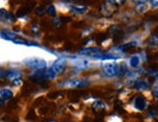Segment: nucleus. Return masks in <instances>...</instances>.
<instances>
[{"label":"nucleus","mask_w":158,"mask_h":122,"mask_svg":"<svg viewBox=\"0 0 158 122\" xmlns=\"http://www.w3.org/2000/svg\"><path fill=\"white\" fill-rule=\"evenodd\" d=\"M0 96L4 100H9L13 97V92L10 89H7V88H3V89L0 90Z\"/></svg>","instance_id":"nucleus-8"},{"label":"nucleus","mask_w":158,"mask_h":122,"mask_svg":"<svg viewBox=\"0 0 158 122\" xmlns=\"http://www.w3.org/2000/svg\"><path fill=\"white\" fill-rule=\"evenodd\" d=\"M146 106H147V103H146V100L142 96H138L135 100V108L137 110L139 111H143L146 108Z\"/></svg>","instance_id":"nucleus-6"},{"label":"nucleus","mask_w":158,"mask_h":122,"mask_svg":"<svg viewBox=\"0 0 158 122\" xmlns=\"http://www.w3.org/2000/svg\"><path fill=\"white\" fill-rule=\"evenodd\" d=\"M92 108L96 111H100V110H104L105 108V105L102 103V102H95V103L92 105Z\"/></svg>","instance_id":"nucleus-13"},{"label":"nucleus","mask_w":158,"mask_h":122,"mask_svg":"<svg viewBox=\"0 0 158 122\" xmlns=\"http://www.w3.org/2000/svg\"><path fill=\"white\" fill-rule=\"evenodd\" d=\"M136 46V43H129V44H126V45H124V46H121V47H119L118 49L119 50H121V51H126V50H128V49H131V47H135Z\"/></svg>","instance_id":"nucleus-15"},{"label":"nucleus","mask_w":158,"mask_h":122,"mask_svg":"<svg viewBox=\"0 0 158 122\" xmlns=\"http://www.w3.org/2000/svg\"><path fill=\"white\" fill-rule=\"evenodd\" d=\"M0 74H1V71H0Z\"/></svg>","instance_id":"nucleus-24"},{"label":"nucleus","mask_w":158,"mask_h":122,"mask_svg":"<svg viewBox=\"0 0 158 122\" xmlns=\"http://www.w3.org/2000/svg\"><path fill=\"white\" fill-rule=\"evenodd\" d=\"M150 45H158V35L153 36L150 40Z\"/></svg>","instance_id":"nucleus-18"},{"label":"nucleus","mask_w":158,"mask_h":122,"mask_svg":"<svg viewBox=\"0 0 158 122\" xmlns=\"http://www.w3.org/2000/svg\"><path fill=\"white\" fill-rule=\"evenodd\" d=\"M150 3L152 4L153 7H158V0H152V1H150Z\"/></svg>","instance_id":"nucleus-21"},{"label":"nucleus","mask_w":158,"mask_h":122,"mask_svg":"<svg viewBox=\"0 0 158 122\" xmlns=\"http://www.w3.org/2000/svg\"><path fill=\"white\" fill-rule=\"evenodd\" d=\"M152 95L155 97V98H158V87H156L155 89L153 90V92H152Z\"/></svg>","instance_id":"nucleus-20"},{"label":"nucleus","mask_w":158,"mask_h":122,"mask_svg":"<svg viewBox=\"0 0 158 122\" xmlns=\"http://www.w3.org/2000/svg\"><path fill=\"white\" fill-rule=\"evenodd\" d=\"M20 72L19 71H16V70H11V71H8V72H6L4 74V77L6 79H8L12 81L14 80H16V79H19L20 78Z\"/></svg>","instance_id":"nucleus-5"},{"label":"nucleus","mask_w":158,"mask_h":122,"mask_svg":"<svg viewBox=\"0 0 158 122\" xmlns=\"http://www.w3.org/2000/svg\"><path fill=\"white\" fill-rule=\"evenodd\" d=\"M13 42H15L16 44H23V45H26V44H27V42H26V41H25L24 39L19 38V37H18V36L13 40Z\"/></svg>","instance_id":"nucleus-16"},{"label":"nucleus","mask_w":158,"mask_h":122,"mask_svg":"<svg viewBox=\"0 0 158 122\" xmlns=\"http://www.w3.org/2000/svg\"><path fill=\"white\" fill-rule=\"evenodd\" d=\"M47 13L49 14L50 16H52V17H54V16L56 15V8H54V7H53L52 5H51V6L48 7Z\"/></svg>","instance_id":"nucleus-14"},{"label":"nucleus","mask_w":158,"mask_h":122,"mask_svg":"<svg viewBox=\"0 0 158 122\" xmlns=\"http://www.w3.org/2000/svg\"><path fill=\"white\" fill-rule=\"evenodd\" d=\"M2 37L5 38V39H7V40H11V41H13L17 36H16L14 33L8 32V31H3V32H2Z\"/></svg>","instance_id":"nucleus-12"},{"label":"nucleus","mask_w":158,"mask_h":122,"mask_svg":"<svg viewBox=\"0 0 158 122\" xmlns=\"http://www.w3.org/2000/svg\"><path fill=\"white\" fill-rule=\"evenodd\" d=\"M103 73H104L107 77H114L119 73V67L115 63H107L102 68Z\"/></svg>","instance_id":"nucleus-2"},{"label":"nucleus","mask_w":158,"mask_h":122,"mask_svg":"<svg viewBox=\"0 0 158 122\" xmlns=\"http://www.w3.org/2000/svg\"><path fill=\"white\" fill-rule=\"evenodd\" d=\"M136 10L138 13H143L146 10H147V6H146V2L143 1H139L137 2V5H136Z\"/></svg>","instance_id":"nucleus-10"},{"label":"nucleus","mask_w":158,"mask_h":122,"mask_svg":"<svg viewBox=\"0 0 158 122\" xmlns=\"http://www.w3.org/2000/svg\"><path fill=\"white\" fill-rule=\"evenodd\" d=\"M0 17L1 18H8V14H7V12L4 10V9H0Z\"/></svg>","instance_id":"nucleus-19"},{"label":"nucleus","mask_w":158,"mask_h":122,"mask_svg":"<svg viewBox=\"0 0 158 122\" xmlns=\"http://www.w3.org/2000/svg\"><path fill=\"white\" fill-rule=\"evenodd\" d=\"M81 54H85V55H89L92 56L94 58H99L102 55V52L99 49H96V47H90V49H84L80 51Z\"/></svg>","instance_id":"nucleus-4"},{"label":"nucleus","mask_w":158,"mask_h":122,"mask_svg":"<svg viewBox=\"0 0 158 122\" xmlns=\"http://www.w3.org/2000/svg\"><path fill=\"white\" fill-rule=\"evenodd\" d=\"M136 89H138V90H145V89H148V88L149 87L148 83H147V81H137L135 86H134Z\"/></svg>","instance_id":"nucleus-9"},{"label":"nucleus","mask_w":158,"mask_h":122,"mask_svg":"<svg viewBox=\"0 0 158 122\" xmlns=\"http://www.w3.org/2000/svg\"><path fill=\"white\" fill-rule=\"evenodd\" d=\"M87 80L85 79H76V80H73L69 83V85L71 87H82V86H85L87 85Z\"/></svg>","instance_id":"nucleus-7"},{"label":"nucleus","mask_w":158,"mask_h":122,"mask_svg":"<svg viewBox=\"0 0 158 122\" xmlns=\"http://www.w3.org/2000/svg\"><path fill=\"white\" fill-rule=\"evenodd\" d=\"M72 10H74V11H76V12L81 14V13H84V12L86 10V8H85V7H82V6H81V7H79V6H75V7H73V8H72Z\"/></svg>","instance_id":"nucleus-17"},{"label":"nucleus","mask_w":158,"mask_h":122,"mask_svg":"<svg viewBox=\"0 0 158 122\" xmlns=\"http://www.w3.org/2000/svg\"><path fill=\"white\" fill-rule=\"evenodd\" d=\"M20 83H22V80H20V79H19L14 80V81H13V84H14V85H18V84H19Z\"/></svg>","instance_id":"nucleus-22"},{"label":"nucleus","mask_w":158,"mask_h":122,"mask_svg":"<svg viewBox=\"0 0 158 122\" xmlns=\"http://www.w3.org/2000/svg\"><path fill=\"white\" fill-rule=\"evenodd\" d=\"M140 64V57L137 56V55H134L130 58V66L133 67V68H136L138 67Z\"/></svg>","instance_id":"nucleus-11"},{"label":"nucleus","mask_w":158,"mask_h":122,"mask_svg":"<svg viewBox=\"0 0 158 122\" xmlns=\"http://www.w3.org/2000/svg\"><path fill=\"white\" fill-rule=\"evenodd\" d=\"M66 68V60L64 58H59L52 66V69L56 74V76L59 74H62Z\"/></svg>","instance_id":"nucleus-3"},{"label":"nucleus","mask_w":158,"mask_h":122,"mask_svg":"<svg viewBox=\"0 0 158 122\" xmlns=\"http://www.w3.org/2000/svg\"><path fill=\"white\" fill-rule=\"evenodd\" d=\"M24 63L27 67L31 68V69H34L37 71H43L46 69V62L43 59H38V58H32V59H28L25 60Z\"/></svg>","instance_id":"nucleus-1"},{"label":"nucleus","mask_w":158,"mask_h":122,"mask_svg":"<svg viewBox=\"0 0 158 122\" xmlns=\"http://www.w3.org/2000/svg\"><path fill=\"white\" fill-rule=\"evenodd\" d=\"M3 106H4V99L0 97V107H3Z\"/></svg>","instance_id":"nucleus-23"}]
</instances>
